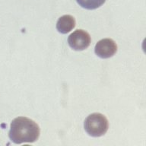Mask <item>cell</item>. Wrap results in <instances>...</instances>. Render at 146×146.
<instances>
[{
    "mask_svg": "<svg viewBox=\"0 0 146 146\" xmlns=\"http://www.w3.org/2000/svg\"><path fill=\"white\" fill-rule=\"evenodd\" d=\"M68 43L72 49L82 51L88 47L91 44V36L84 30H76L68 36Z\"/></svg>",
    "mask_w": 146,
    "mask_h": 146,
    "instance_id": "obj_3",
    "label": "cell"
},
{
    "mask_svg": "<svg viewBox=\"0 0 146 146\" xmlns=\"http://www.w3.org/2000/svg\"><path fill=\"white\" fill-rule=\"evenodd\" d=\"M75 27V20L72 15H66L60 17L56 23L57 31L61 34H66Z\"/></svg>",
    "mask_w": 146,
    "mask_h": 146,
    "instance_id": "obj_5",
    "label": "cell"
},
{
    "mask_svg": "<svg viewBox=\"0 0 146 146\" xmlns=\"http://www.w3.org/2000/svg\"><path fill=\"white\" fill-rule=\"evenodd\" d=\"M9 136L15 144L32 143L39 139L40 128L34 120L19 116L11 123Z\"/></svg>",
    "mask_w": 146,
    "mask_h": 146,
    "instance_id": "obj_1",
    "label": "cell"
},
{
    "mask_svg": "<svg viewBox=\"0 0 146 146\" xmlns=\"http://www.w3.org/2000/svg\"><path fill=\"white\" fill-rule=\"evenodd\" d=\"M106 0H76L80 6L88 10H94L100 7Z\"/></svg>",
    "mask_w": 146,
    "mask_h": 146,
    "instance_id": "obj_6",
    "label": "cell"
},
{
    "mask_svg": "<svg viewBox=\"0 0 146 146\" xmlns=\"http://www.w3.org/2000/svg\"><path fill=\"white\" fill-rule=\"evenodd\" d=\"M117 45L112 39L105 38L98 41L94 48L95 54L102 59H108L116 54Z\"/></svg>",
    "mask_w": 146,
    "mask_h": 146,
    "instance_id": "obj_4",
    "label": "cell"
},
{
    "mask_svg": "<svg viewBox=\"0 0 146 146\" xmlns=\"http://www.w3.org/2000/svg\"><path fill=\"white\" fill-rule=\"evenodd\" d=\"M84 127L89 135L100 137L106 134L109 128V123L106 116L103 114L94 113L85 119Z\"/></svg>",
    "mask_w": 146,
    "mask_h": 146,
    "instance_id": "obj_2",
    "label": "cell"
}]
</instances>
